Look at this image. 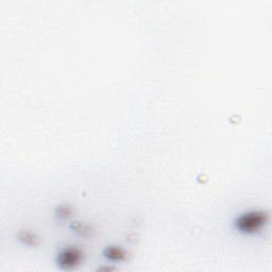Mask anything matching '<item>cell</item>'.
Returning <instances> with one entry per match:
<instances>
[{
  "label": "cell",
  "mask_w": 272,
  "mask_h": 272,
  "mask_svg": "<svg viewBox=\"0 0 272 272\" xmlns=\"http://www.w3.org/2000/svg\"><path fill=\"white\" fill-rule=\"evenodd\" d=\"M269 222V215L263 210H250L238 214L233 220L234 230L243 235L260 233Z\"/></svg>",
  "instance_id": "1"
},
{
  "label": "cell",
  "mask_w": 272,
  "mask_h": 272,
  "mask_svg": "<svg viewBox=\"0 0 272 272\" xmlns=\"http://www.w3.org/2000/svg\"><path fill=\"white\" fill-rule=\"evenodd\" d=\"M70 228H71V231H74L76 234H78L79 236H83V237H90L93 233V227L81 221L73 222L70 224Z\"/></svg>",
  "instance_id": "5"
},
{
  "label": "cell",
  "mask_w": 272,
  "mask_h": 272,
  "mask_svg": "<svg viewBox=\"0 0 272 272\" xmlns=\"http://www.w3.org/2000/svg\"><path fill=\"white\" fill-rule=\"evenodd\" d=\"M17 238L23 243V245L28 246V247H37L40 243V237L36 233L30 230L18 231Z\"/></svg>",
  "instance_id": "4"
},
{
  "label": "cell",
  "mask_w": 272,
  "mask_h": 272,
  "mask_svg": "<svg viewBox=\"0 0 272 272\" xmlns=\"http://www.w3.org/2000/svg\"><path fill=\"white\" fill-rule=\"evenodd\" d=\"M73 213H74L73 206L69 204H60L54 210L55 217L60 220L68 219L71 215H73Z\"/></svg>",
  "instance_id": "6"
},
{
  "label": "cell",
  "mask_w": 272,
  "mask_h": 272,
  "mask_svg": "<svg viewBox=\"0 0 272 272\" xmlns=\"http://www.w3.org/2000/svg\"><path fill=\"white\" fill-rule=\"evenodd\" d=\"M102 255L106 260L113 263H121L125 261L128 257V253L125 252V250L120 246L115 245L107 246L102 251Z\"/></svg>",
  "instance_id": "3"
},
{
  "label": "cell",
  "mask_w": 272,
  "mask_h": 272,
  "mask_svg": "<svg viewBox=\"0 0 272 272\" xmlns=\"http://www.w3.org/2000/svg\"><path fill=\"white\" fill-rule=\"evenodd\" d=\"M84 257L82 249L77 246H65L55 255V264L61 270H73L81 265Z\"/></svg>",
  "instance_id": "2"
}]
</instances>
